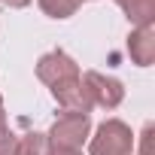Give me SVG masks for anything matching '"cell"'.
Returning a JSON list of instances; mask_svg holds the SVG:
<instances>
[{
	"label": "cell",
	"mask_w": 155,
	"mask_h": 155,
	"mask_svg": "<svg viewBox=\"0 0 155 155\" xmlns=\"http://www.w3.org/2000/svg\"><path fill=\"white\" fill-rule=\"evenodd\" d=\"M15 143H18V137L9 128L0 131V155H15Z\"/></svg>",
	"instance_id": "10"
},
{
	"label": "cell",
	"mask_w": 155,
	"mask_h": 155,
	"mask_svg": "<svg viewBox=\"0 0 155 155\" xmlns=\"http://www.w3.org/2000/svg\"><path fill=\"white\" fill-rule=\"evenodd\" d=\"M88 155H134V131L122 119H107L88 140Z\"/></svg>",
	"instance_id": "1"
},
{
	"label": "cell",
	"mask_w": 155,
	"mask_h": 155,
	"mask_svg": "<svg viewBox=\"0 0 155 155\" xmlns=\"http://www.w3.org/2000/svg\"><path fill=\"white\" fill-rule=\"evenodd\" d=\"M52 155H82L79 149H52Z\"/></svg>",
	"instance_id": "12"
},
{
	"label": "cell",
	"mask_w": 155,
	"mask_h": 155,
	"mask_svg": "<svg viewBox=\"0 0 155 155\" xmlns=\"http://www.w3.org/2000/svg\"><path fill=\"white\" fill-rule=\"evenodd\" d=\"M3 3H6V6H12V9H25L31 0H3Z\"/></svg>",
	"instance_id": "11"
},
{
	"label": "cell",
	"mask_w": 155,
	"mask_h": 155,
	"mask_svg": "<svg viewBox=\"0 0 155 155\" xmlns=\"http://www.w3.org/2000/svg\"><path fill=\"white\" fill-rule=\"evenodd\" d=\"M3 128H9V125H6V110H3V97H0V131H3Z\"/></svg>",
	"instance_id": "13"
},
{
	"label": "cell",
	"mask_w": 155,
	"mask_h": 155,
	"mask_svg": "<svg viewBox=\"0 0 155 155\" xmlns=\"http://www.w3.org/2000/svg\"><path fill=\"white\" fill-rule=\"evenodd\" d=\"M128 55L137 67H149L155 58V25H143L134 28L128 37Z\"/></svg>",
	"instance_id": "6"
},
{
	"label": "cell",
	"mask_w": 155,
	"mask_h": 155,
	"mask_svg": "<svg viewBox=\"0 0 155 155\" xmlns=\"http://www.w3.org/2000/svg\"><path fill=\"white\" fill-rule=\"evenodd\" d=\"M116 3L134 28L155 25V0H116Z\"/></svg>",
	"instance_id": "7"
},
{
	"label": "cell",
	"mask_w": 155,
	"mask_h": 155,
	"mask_svg": "<svg viewBox=\"0 0 155 155\" xmlns=\"http://www.w3.org/2000/svg\"><path fill=\"white\" fill-rule=\"evenodd\" d=\"M15 155H52V143L46 134L40 131H28L25 137H18L15 143Z\"/></svg>",
	"instance_id": "8"
},
{
	"label": "cell",
	"mask_w": 155,
	"mask_h": 155,
	"mask_svg": "<svg viewBox=\"0 0 155 155\" xmlns=\"http://www.w3.org/2000/svg\"><path fill=\"white\" fill-rule=\"evenodd\" d=\"M73 76H79V64H76L64 49H55V52H46L40 61H37V79L43 85H58L64 79H73Z\"/></svg>",
	"instance_id": "4"
},
{
	"label": "cell",
	"mask_w": 155,
	"mask_h": 155,
	"mask_svg": "<svg viewBox=\"0 0 155 155\" xmlns=\"http://www.w3.org/2000/svg\"><path fill=\"white\" fill-rule=\"evenodd\" d=\"M37 3L49 18H70L85 0H37Z\"/></svg>",
	"instance_id": "9"
},
{
	"label": "cell",
	"mask_w": 155,
	"mask_h": 155,
	"mask_svg": "<svg viewBox=\"0 0 155 155\" xmlns=\"http://www.w3.org/2000/svg\"><path fill=\"white\" fill-rule=\"evenodd\" d=\"M79 79H82V88H85L91 107L116 110L125 101V85H122V79H116V76H107L101 70H85Z\"/></svg>",
	"instance_id": "3"
},
{
	"label": "cell",
	"mask_w": 155,
	"mask_h": 155,
	"mask_svg": "<svg viewBox=\"0 0 155 155\" xmlns=\"http://www.w3.org/2000/svg\"><path fill=\"white\" fill-rule=\"evenodd\" d=\"M91 134V116L88 113H61L49 128L52 149H82V143Z\"/></svg>",
	"instance_id": "2"
},
{
	"label": "cell",
	"mask_w": 155,
	"mask_h": 155,
	"mask_svg": "<svg viewBox=\"0 0 155 155\" xmlns=\"http://www.w3.org/2000/svg\"><path fill=\"white\" fill-rule=\"evenodd\" d=\"M52 97L58 101V107L64 113H91V101L82 88V79L73 76V79H64L58 85H52Z\"/></svg>",
	"instance_id": "5"
}]
</instances>
